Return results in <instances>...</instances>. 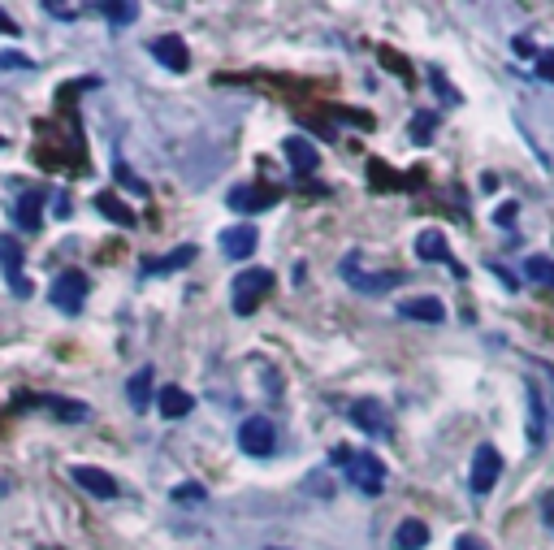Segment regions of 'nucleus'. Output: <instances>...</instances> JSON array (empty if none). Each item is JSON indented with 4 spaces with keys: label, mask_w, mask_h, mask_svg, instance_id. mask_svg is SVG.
<instances>
[{
    "label": "nucleus",
    "mask_w": 554,
    "mask_h": 550,
    "mask_svg": "<svg viewBox=\"0 0 554 550\" xmlns=\"http://www.w3.org/2000/svg\"><path fill=\"white\" fill-rule=\"evenodd\" d=\"M273 291V273L269 269H243L239 278H234V295L230 304L239 317H252V312L260 308V299H265Z\"/></svg>",
    "instance_id": "1"
},
{
    "label": "nucleus",
    "mask_w": 554,
    "mask_h": 550,
    "mask_svg": "<svg viewBox=\"0 0 554 550\" xmlns=\"http://www.w3.org/2000/svg\"><path fill=\"white\" fill-rule=\"evenodd\" d=\"M342 473H347V477H351V486H355V490H364V494H381V490H386V464H381L373 451L347 455Z\"/></svg>",
    "instance_id": "2"
},
{
    "label": "nucleus",
    "mask_w": 554,
    "mask_h": 550,
    "mask_svg": "<svg viewBox=\"0 0 554 550\" xmlns=\"http://www.w3.org/2000/svg\"><path fill=\"white\" fill-rule=\"evenodd\" d=\"M48 299L65 312V317H74V312L87 304V273H78V269L57 273V278H52V286H48Z\"/></svg>",
    "instance_id": "3"
},
{
    "label": "nucleus",
    "mask_w": 554,
    "mask_h": 550,
    "mask_svg": "<svg viewBox=\"0 0 554 550\" xmlns=\"http://www.w3.org/2000/svg\"><path fill=\"white\" fill-rule=\"evenodd\" d=\"M342 278H347L351 286H355V291H364V295H386V291H394V286H399L403 282V273L399 269H394V273H360V256H347V260H342Z\"/></svg>",
    "instance_id": "4"
},
{
    "label": "nucleus",
    "mask_w": 554,
    "mask_h": 550,
    "mask_svg": "<svg viewBox=\"0 0 554 550\" xmlns=\"http://www.w3.org/2000/svg\"><path fill=\"white\" fill-rule=\"evenodd\" d=\"M239 447L247 455H256V460H265V455L277 451V429H273L269 416H247L239 425Z\"/></svg>",
    "instance_id": "5"
},
{
    "label": "nucleus",
    "mask_w": 554,
    "mask_h": 550,
    "mask_svg": "<svg viewBox=\"0 0 554 550\" xmlns=\"http://www.w3.org/2000/svg\"><path fill=\"white\" fill-rule=\"evenodd\" d=\"M498 477H503V455H498L490 442H481L477 451H472V473H468V486L477 494H490L498 486Z\"/></svg>",
    "instance_id": "6"
},
{
    "label": "nucleus",
    "mask_w": 554,
    "mask_h": 550,
    "mask_svg": "<svg viewBox=\"0 0 554 550\" xmlns=\"http://www.w3.org/2000/svg\"><path fill=\"white\" fill-rule=\"evenodd\" d=\"M351 425L355 429H364L368 438H390L394 434V425H390V408H381L377 399H360V403H351Z\"/></svg>",
    "instance_id": "7"
},
{
    "label": "nucleus",
    "mask_w": 554,
    "mask_h": 550,
    "mask_svg": "<svg viewBox=\"0 0 554 550\" xmlns=\"http://www.w3.org/2000/svg\"><path fill=\"white\" fill-rule=\"evenodd\" d=\"M148 52L165 65V70H174V74H187L191 70V52H187V44H182V35H156Z\"/></svg>",
    "instance_id": "8"
},
{
    "label": "nucleus",
    "mask_w": 554,
    "mask_h": 550,
    "mask_svg": "<svg viewBox=\"0 0 554 550\" xmlns=\"http://www.w3.org/2000/svg\"><path fill=\"white\" fill-rule=\"evenodd\" d=\"M0 269H5L9 291L31 295V282L22 278V247H18V239H13V234H0Z\"/></svg>",
    "instance_id": "9"
},
{
    "label": "nucleus",
    "mask_w": 554,
    "mask_h": 550,
    "mask_svg": "<svg viewBox=\"0 0 554 550\" xmlns=\"http://www.w3.org/2000/svg\"><path fill=\"white\" fill-rule=\"evenodd\" d=\"M282 152H286V161H290V169H295L299 178L316 174V165H321V152H316L303 135H286V139H282Z\"/></svg>",
    "instance_id": "10"
},
{
    "label": "nucleus",
    "mask_w": 554,
    "mask_h": 550,
    "mask_svg": "<svg viewBox=\"0 0 554 550\" xmlns=\"http://www.w3.org/2000/svg\"><path fill=\"white\" fill-rule=\"evenodd\" d=\"M416 256L420 260H442V265H451L459 278H464V269H459V260L451 256V243H446L442 230H420L416 234Z\"/></svg>",
    "instance_id": "11"
},
{
    "label": "nucleus",
    "mask_w": 554,
    "mask_h": 550,
    "mask_svg": "<svg viewBox=\"0 0 554 550\" xmlns=\"http://www.w3.org/2000/svg\"><path fill=\"white\" fill-rule=\"evenodd\" d=\"M70 477L83 486L87 494H96V499H117V481L104 473V468H91V464H74Z\"/></svg>",
    "instance_id": "12"
},
{
    "label": "nucleus",
    "mask_w": 554,
    "mask_h": 550,
    "mask_svg": "<svg viewBox=\"0 0 554 550\" xmlns=\"http://www.w3.org/2000/svg\"><path fill=\"white\" fill-rule=\"evenodd\" d=\"M256 243H260V234L252 226H230V230H221V252H226L230 260H247L256 252Z\"/></svg>",
    "instance_id": "13"
},
{
    "label": "nucleus",
    "mask_w": 554,
    "mask_h": 550,
    "mask_svg": "<svg viewBox=\"0 0 554 550\" xmlns=\"http://www.w3.org/2000/svg\"><path fill=\"white\" fill-rule=\"evenodd\" d=\"M399 317H407V321H425V325H438V321H446V308H442V299H438V295H416V299H407V304H399Z\"/></svg>",
    "instance_id": "14"
},
{
    "label": "nucleus",
    "mask_w": 554,
    "mask_h": 550,
    "mask_svg": "<svg viewBox=\"0 0 554 550\" xmlns=\"http://www.w3.org/2000/svg\"><path fill=\"white\" fill-rule=\"evenodd\" d=\"M273 200H277V191H269V187H234L230 191V208H234V213H265Z\"/></svg>",
    "instance_id": "15"
},
{
    "label": "nucleus",
    "mask_w": 554,
    "mask_h": 550,
    "mask_svg": "<svg viewBox=\"0 0 554 550\" xmlns=\"http://www.w3.org/2000/svg\"><path fill=\"white\" fill-rule=\"evenodd\" d=\"M191 260H195V243H182V247H174L169 256H152V260H143V273L161 278V273H178V269H187Z\"/></svg>",
    "instance_id": "16"
},
{
    "label": "nucleus",
    "mask_w": 554,
    "mask_h": 550,
    "mask_svg": "<svg viewBox=\"0 0 554 550\" xmlns=\"http://www.w3.org/2000/svg\"><path fill=\"white\" fill-rule=\"evenodd\" d=\"M156 408H161L165 421H182V416H187V412L195 408V399H191L182 386H165L161 395H156Z\"/></svg>",
    "instance_id": "17"
},
{
    "label": "nucleus",
    "mask_w": 554,
    "mask_h": 550,
    "mask_svg": "<svg viewBox=\"0 0 554 550\" xmlns=\"http://www.w3.org/2000/svg\"><path fill=\"white\" fill-rule=\"evenodd\" d=\"M35 403H39V408H48L52 416H61V421H70V425H78V421H87V416H91L87 403L61 399V395H48V399H35Z\"/></svg>",
    "instance_id": "18"
},
{
    "label": "nucleus",
    "mask_w": 554,
    "mask_h": 550,
    "mask_svg": "<svg viewBox=\"0 0 554 550\" xmlns=\"http://www.w3.org/2000/svg\"><path fill=\"white\" fill-rule=\"evenodd\" d=\"M420 546H429L425 520H399V529H394V550H420Z\"/></svg>",
    "instance_id": "19"
},
{
    "label": "nucleus",
    "mask_w": 554,
    "mask_h": 550,
    "mask_svg": "<svg viewBox=\"0 0 554 550\" xmlns=\"http://www.w3.org/2000/svg\"><path fill=\"white\" fill-rule=\"evenodd\" d=\"M96 208H100V213L113 221V226H126V230L139 221V217H135V208H130V204H122L113 191H100V195H96Z\"/></svg>",
    "instance_id": "20"
},
{
    "label": "nucleus",
    "mask_w": 554,
    "mask_h": 550,
    "mask_svg": "<svg viewBox=\"0 0 554 550\" xmlns=\"http://www.w3.org/2000/svg\"><path fill=\"white\" fill-rule=\"evenodd\" d=\"M152 369H139L135 377L126 382V399H130V408H139V412H148L152 408Z\"/></svg>",
    "instance_id": "21"
},
{
    "label": "nucleus",
    "mask_w": 554,
    "mask_h": 550,
    "mask_svg": "<svg viewBox=\"0 0 554 550\" xmlns=\"http://www.w3.org/2000/svg\"><path fill=\"white\" fill-rule=\"evenodd\" d=\"M13 217H18L22 230H39V226H44V217H39V195H18Z\"/></svg>",
    "instance_id": "22"
},
{
    "label": "nucleus",
    "mask_w": 554,
    "mask_h": 550,
    "mask_svg": "<svg viewBox=\"0 0 554 550\" xmlns=\"http://www.w3.org/2000/svg\"><path fill=\"white\" fill-rule=\"evenodd\" d=\"M100 13H104V18H109L113 26H126V22L139 18V5H135V0H109V5H100Z\"/></svg>",
    "instance_id": "23"
},
{
    "label": "nucleus",
    "mask_w": 554,
    "mask_h": 550,
    "mask_svg": "<svg viewBox=\"0 0 554 550\" xmlns=\"http://www.w3.org/2000/svg\"><path fill=\"white\" fill-rule=\"evenodd\" d=\"M433 130H438V117H433V113H416L412 117V143H416V148H429Z\"/></svg>",
    "instance_id": "24"
},
{
    "label": "nucleus",
    "mask_w": 554,
    "mask_h": 550,
    "mask_svg": "<svg viewBox=\"0 0 554 550\" xmlns=\"http://www.w3.org/2000/svg\"><path fill=\"white\" fill-rule=\"evenodd\" d=\"M529 403H533V421H529V442L542 447L546 442V416H542V399H537V386H529Z\"/></svg>",
    "instance_id": "25"
},
{
    "label": "nucleus",
    "mask_w": 554,
    "mask_h": 550,
    "mask_svg": "<svg viewBox=\"0 0 554 550\" xmlns=\"http://www.w3.org/2000/svg\"><path fill=\"white\" fill-rule=\"evenodd\" d=\"M524 273H529L533 282H542V286H554V260L550 256H529V260H524Z\"/></svg>",
    "instance_id": "26"
},
{
    "label": "nucleus",
    "mask_w": 554,
    "mask_h": 550,
    "mask_svg": "<svg viewBox=\"0 0 554 550\" xmlns=\"http://www.w3.org/2000/svg\"><path fill=\"white\" fill-rule=\"evenodd\" d=\"M303 490L316 494V499H334V481H325V473H308L303 477Z\"/></svg>",
    "instance_id": "27"
},
{
    "label": "nucleus",
    "mask_w": 554,
    "mask_h": 550,
    "mask_svg": "<svg viewBox=\"0 0 554 550\" xmlns=\"http://www.w3.org/2000/svg\"><path fill=\"white\" fill-rule=\"evenodd\" d=\"M0 70H35V61L26 52H0Z\"/></svg>",
    "instance_id": "28"
},
{
    "label": "nucleus",
    "mask_w": 554,
    "mask_h": 550,
    "mask_svg": "<svg viewBox=\"0 0 554 550\" xmlns=\"http://www.w3.org/2000/svg\"><path fill=\"white\" fill-rule=\"evenodd\" d=\"M44 13H52V18H65V22H70V18H78L83 9H78V5H61V0H44Z\"/></svg>",
    "instance_id": "29"
},
{
    "label": "nucleus",
    "mask_w": 554,
    "mask_h": 550,
    "mask_svg": "<svg viewBox=\"0 0 554 550\" xmlns=\"http://www.w3.org/2000/svg\"><path fill=\"white\" fill-rule=\"evenodd\" d=\"M113 174H117V182H126V187H130V191H135V195H143V191H148V187H143V182H139L135 174H130V169H126L122 161H117V165H113Z\"/></svg>",
    "instance_id": "30"
},
{
    "label": "nucleus",
    "mask_w": 554,
    "mask_h": 550,
    "mask_svg": "<svg viewBox=\"0 0 554 550\" xmlns=\"http://www.w3.org/2000/svg\"><path fill=\"white\" fill-rule=\"evenodd\" d=\"M204 486H174V503H200Z\"/></svg>",
    "instance_id": "31"
},
{
    "label": "nucleus",
    "mask_w": 554,
    "mask_h": 550,
    "mask_svg": "<svg viewBox=\"0 0 554 550\" xmlns=\"http://www.w3.org/2000/svg\"><path fill=\"white\" fill-rule=\"evenodd\" d=\"M537 78H542V83H554V48L537 57Z\"/></svg>",
    "instance_id": "32"
},
{
    "label": "nucleus",
    "mask_w": 554,
    "mask_h": 550,
    "mask_svg": "<svg viewBox=\"0 0 554 550\" xmlns=\"http://www.w3.org/2000/svg\"><path fill=\"white\" fill-rule=\"evenodd\" d=\"M455 550H490V546H485L481 538H472V533H464V538L455 542Z\"/></svg>",
    "instance_id": "33"
},
{
    "label": "nucleus",
    "mask_w": 554,
    "mask_h": 550,
    "mask_svg": "<svg viewBox=\"0 0 554 550\" xmlns=\"http://www.w3.org/2000/svg\"><path fill=\"white\" fill-rule=\"evenodd\" d=\"M0 31H5V35H18V31H22V26H18V22H13V18H9V13H0Z\"/></svg>",
    "instance_id": "34"
},
{
    "label": "nucleus",
    "mask_w": 554,
    "mask_h": 550,
    "mask_svg": "<svg viewBox=\"0 0 554 550\" xmlns=\"http://www.w3.org/2000/svg\"><path fill=\"white\" fill-rule=\"evenodd\" d=\"M511 217H516V204H507V208H498V213H494L498 226H503V221H511Z\"/></svg>",
    "instance_id": "35"
},
{
    "label": "nucleus",
    "mask_w": 554,
    "mask_h": 550,
    "mask_svg": "<svg viewBox=\"0 0 554 550\" xmlns=\"http://www.w3.org/2000/svg\"><path fill=\"white\" fill-rule=\"evenodd\" d=\"M0 148H5V135H0Z\"/></svg>",
    "instance_id": "36"
},
{
    "label": "nucleus",
    "mask_w": 554,
    "mask_h": 550,
    "mask_svg": "<svg viewBox=\"0 0 554 550\" xmlns=\"http://www.w3.org/2000/svg\"><path fill=\"white\" fill-rule=\"evenodd\" d=\"M273 550H282V546H273Z\"/></svg>",
    "instance_id": "37"
}]
</instances>
